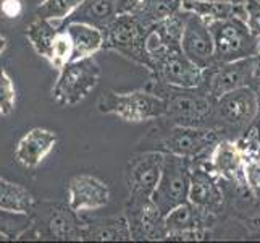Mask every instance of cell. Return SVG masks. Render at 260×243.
<instances>
[{
  "label": "cell",
  "instance_id": "cell-5",
  "mask_svg": "<svg viewBox=\"0 0 260 243\" xmlns=\"http://www.w3.org/2000/svg\"><path fill=\"white\" fill-rule=\"evenodd\" d=\"M101 79V68L94 57L71 60L58 70V76L52 88V96L60 105H76L95 89Z\"/></svg>",
  "mask_w": 260,
  "mask_h": 243
},
{
  "label": "cell",
  "instance_id": "cell-40",
  "mask_svg": "<svg viewBox=\"0 0 260 243\" xmlns=\"http://www.w3.org/2000/svg\"><path fill=\"white\" fill-rule=\"evenodd\" d=\"M233 2H244V0H233Z\"/></svg>",
  "mask_w": 260,
  "mask_h": 243
},
{
  "label": "cell",
  "instance_id": "cell-31",
  "mask_svg": "<svg viewBox=\"0 0 260 243\" xmlns=\"http://www.w3.org/2000/svg\"><path fill=\"white\" fill-rule=\"evenodd\" d=\"M16 91L12 78L0 67V115H10L15 109Z\"/></svg>",
  "mask_w": 260,
  "mask_h": 243
},
{
  "label": "cell",
  "instance_id": "cell-1",
  "mask_svg": "<svg viewBox=\"0 0 260 243\" xmlns=\"http://www.w3.org/2000/svg\"><path fill=\"white\" fill-rule=\"evenodd\" d=\"M155 83V89L152 91L165 97L167 112L164 119H168L170 125L213 128V97L201 88H175L160 79Z\"/></svg>",
  "mask_w": 260,
  "mask_h": 243
},
{
  "label": "cell",
  "instance_id": "cell-28",
  "mask_svg": "<svg viewBox=\"0 0 260 243\" xmlns=\"http://www.w3.org/2000/svg\"><path fill=\"white\" fill-rule=\"evenodd\" d=\"M84 0H42L36 8V16L46 18L53 23H61L75 13Z\"/></svg>",
  "mask_w": 260,
  "mask_h": 243
},
{
  "label": "cell",
  "instance_id": "cell-32",
  "mask_svg": "<svg viewBox=\"0 0 260 243\" xmlns=\"http://www.w3.org/2000/svg\"><path fill=\"white\" fill-rule=\"evenodd\" d=\"M244 21L254 36L260 38V0H244Z\"/></svg>",
  "mask_w": 260,
  "mask_h": 243
},
{
  "label": "cell",
  "instance_id": "cell-25",
  "mask_svg": "<svg viewBox=\"0 0 260 243\" xmlns=\"http://www.w3.org/2000/svg\"><path fill=\"white\" fill-rule=\"evenodd\" d=\"M58 31L60 30H58L57 23L38 16L28 26V30H26V38H28L32 49L38 52V56H41L44 59H49L53 41H55Z\"/></svg>",
  "mask_w": 260,
  "mask_h": 243
},
{
  "label": "cell",
  "instance_id": "cell-15",
  "mask_svg": "<svg viewBox=\"0 0 260 243\" xmlns=\"http://www.w3.org/2000/svg\"><path fill=\"white\" fill-rule=\"evenodd\" d=\"M110 203V188L94 175H78L70 180L68 206L75 212L95 211Z\"/></svg>",
  "mask_w": 260,
  "mask_h": 243
},
{
  "label": "cell",
  "instance_id": "cell-20",
  "mask_svg": "<svg viewBox=\"0 0 260 243\" xmlns=\"http://www.w3.org/2000/svg\"><path fill=\"white\" fill-rule=\"evenodd\" d=\"M83 240H99V241L133 240V233L126 214L118 215V218H107V219L84 224Z\"/></svg>",
  "mask_w": 260,
  "mask_h": 243
},
{
  "label": "cell",
  "instance_id": "cell-33",
  "mask_svg": "<svg viewBox=\"0 0 260 243\" xmlns=\"http://www.w3.org/2000/svg\"><path fill=\"white\" fill-rule=\"evenodd\" d=\"M244 180L249 190L260 198V157L244 164Z\"/></svg>",
  "mask_w": 260,
  "mask_h": 243
},
{
  "label": "cell",
  "instance_id": "cell-24",
  "mask_svg": "<svg viewBox=\"0 0 260 243\" xmlns=\"http://www.w3.org/2000/svg\"><path fill=\"white\" fill-rule=\"evenodd\" d=\"M36 200L23 185L0 177V208L16 212H32Z\"/></svg>",
  "mask_w": 260,
  "mask_h": 243
},
{
  "label": "cell",
  "instance_id": "cell-18",
  "mask_svg": "<svg viewBox=\"0 0 260 243\" xmlns=\"http://www.w3.org/2000/svg\"><path fill=\"white\" fill-rule=\"evenodd\" d=\"M244 164L246 160L241 154L236 143L221 140L218 141L210 154V169L220 178L231 183H244Z\"/></svg>",
  "mask_w": 260,
  "mask_h": 243
},
{
  "label": "cell",
  "instance_id": "cell-17",
  "mask_svg": "<svg viewBox=\"0 0 260 243\" xmlns=\"http://www.w3.org/2000/svg\"><path fill=\"white\" fill-rule=\"evenodd\" d=\"M57 145V134L46 128H32L18 141L15 157L26 169H36Z\"/></svg>",
  "mask_w": 260,
  "mask_h": 243
},
{
  "label": "cell",
  "instance_id": "cell-27",
  "mask_svg": "<svg viewBox=\"0 0 260 243\" xmlns=\"http://www.w3.org/2000/svg\"><path fill=\"white\" fill-rule=\"evenodd\" d=\"M32 226L31 212H16L0 208V237L5 240H20Z\"/></svg>",
  "mask_w": 260,
  "mask_h": 243
},
{
  "label": "cell",
  "instance_id": "cell-10",
  "mask_svg": "<svg viewBox=\"0 0 260 243\" xmlns=\"http://www.w3.org/2000/svg\"><path fill=\"white\" fill-rule=\"evenodd\" d=\"M218 141L217 130L209 127H184V125H172L170 130L157 140L160 145L158 151L189 159H196L213 149Z\"/></svg>",
  "mask_w": 260,
  "mask_h": 243
},
{
  "label": "cell",
  "instance_id": "cell-35",
  "mask_svg": "<svg viewBox=\"0 0 260 243\" xmlns=\"http://www.w3.org/2000/svg\"><path fill=\"white\" fill-rule=\"evenodd\" d=\"M2 13L7 18H20V15L23 13V4L21 0H4L2 2Z\"/></svg>",
  "mask_w": 260,
  "mask_h": 243
},
{
  "label": "cell",
  "instance_id": "cell-16",
  "mask_svg": "<svg viewBox=\"0 0 260 243\" xmlns=\"http://www.w3.org/2000/svg\"><path fill=\"white\" fill-rule=\"evenodd\" d=\"M126 218L129 221L133 240L167 238L165 215L152 200L139 204H128Z\"/></svg>",
  "mask_w": 260,
  "mask_h": 243
},
{
  "label": "cell",
  "instance_id": "cell-34",
  "mask_svg": "<svg viewBox=\"0 0 260 243\" xmlns=\"http://www.w3.org/2000/svg\"><path fill=\"white\" fill-rule=\"evenodd\" d=\"M207 232L204 230V227H194V229H186L179 232H170L167 233L168 240H184V241H199L204 240Z\"/></svg>",
  "mask_w": 260,
  "mask_h": 243
},
{
  "label": "cell",
  "instance_id": "cell-37",
  "mask_svg": "<svg viewBox=\"0 0 260 243\" xmlns=\"http://www.w3.org/2000/svg\"><path fill=\"white\" fill-rule=\"evenodd\" d=\"M141 0H118V13H128Z\"/></svg>",
  "mask_w": 260,
  "mask_h": 243
},
{
  "label": "cell",
  "instance_id": "cell-38",
  "mask_svg": "<svg viewBox=\"0 0 260 243\" xmlns=\"http://www.w3.org/2000/svg\"><path fill=\"white\" fill-rule=\"evenodd\" d=\"M5 49H7V39L4 38V36H0V56L5 52Z\"/></svg>",
  "mask_w": 260,
  "mask_h": 243
},
{
  "label": "cell",
  "instance_id": "cell-22",
  "mask_svg": "<svg viewBox=\"0 0 260 243\" xmlns=\"http://www.w3.org/2000/svg\"><path fill=\"white\" fill-rule=\"evenodd\" d=\"M183 8L199 15L205 21L225 20L230 16H241L244 20L243 2L233 0H183Z\"/></svg>",
  "mask_w": 260,
  "mask_h": 243
},
{
  "label": "cell",
  "instance_id": "cell-12",
  "mask_svg": "<svg viewBox=\"0 0 260 243\" xmlns=\"http://www.w3.org/2000/svg\"><path fill=\"white\" fill-rule=\"evenodd\" d=\"M154 73L162 83L175 88H201L204 81V70L184 56L179 44L170 47L157 62Z\"/></svg>",
  "mask_w": 260,
  "mask_h": 243
},
{
  "label": "cell",
  "instance_id": "cell-14",
  "mask_svg": "<svg viewBox=\"0 0 260 243\" xmlns=\"http://www.w3.org/2000/svg\"><path fill=\"white\" fill-rule=\"evenodd\" d=\"M218 175L210 167L191 169V186L187 201L192 203L204 215L212 218L223 206V192L218 185Z\"/></svg>",
  "mask_w": 260,
  "mask_h": 243
},
{
  "label": "cell",
  "instance_id": "cell-36",
  "mask_svg": "<svg viewBox=\"0 0 260 243\" xmlns=\"http://www.w3.org/2000/svg\"><path fill=\"white\" fill-rule=\"evenodd\" d=\"M260 83V47L252 57V85Z\"/></svg>",
  "mask_w": 260,
  "mask_h": 243
},
{
  "label": "cell",
  "instance_id": "cell-7",
  "mask_svg": "<svg viewBox=\"0 0 260 243\" xmlns=\"http://www.w3.org/2000/svg\"><path fill=\"white\" fill-rule=\"evenodd\" d=\"M146 33L147 30L131 12L118 13L104 30V49L118 52L152 71L154 65H152V60L144 47Z\"/></svg>",
  "mask_w": 260,
  "mask_h": 243
},
{
  "label": "cell",
  "instance_id": "cell-19",
  "mask_svg": "<svg viewBox=\"0 0 260 243\" xmlns=\"http://www.w3.org/2000/svg\"><path fill=\"white\" fill-rule=\"evenodd\" d=\"M63 30L73 42V60L92 57L104 49V30L97 26L81 21H68Z\"/></svg>",
  "mask_w": 260,
  "mask_h": 243
},
{
  "label": "cell",
  "instance_id": "cell-9",
  "mask_svg": "<svg viewBox=\"0 0 260 243\" xmlns=\"http://www.w3.org/2000/svg\"><path fill=\"white\" fill-rule=\"evenodd\" d=\"M165 160L164 151H146L134 156L126 170L129 204H139L152 200L162 175Z\"/></svg>",
  "mask_w": 260,
  "mask_h": 243
},
{
  "label": "cell",
  "instance_id": "cell-29",
  "mask_svg": "<svg viewBox=\"0 0 260 243\" xmlns=\"http://www.w3.org/2000/svg\"><path fill=\"white\" fill-rule=\"evenodd\" d=\"M55 70H61L68 62L73 60V42L65 30H60L53 41L50 57L47 59Z\"/></svg>",
  "mask_w": 260,
  "mask_h": 243
},
{
  "label": "cell",
  "instance_id": "cell-13",
  "mask_svg": "<svg viewBox=\"0 0 260 243\" xmlns=\"http://www.w3.org/2000/svg\"><path fill=\"white\" fill-rule=\"evenodd\" d=\"M179 46H181L184 56L202 70H207L213 65V36L209 28V23L199 15L187 12Z\"/></svg>",
  "mask_w": 260,
  "mask_h": 243
},
{
  "label": "cell",
  "instance_id": "cell-39",
  "mask_svg": "<svg viewBox=\"0 0 260 243\" xmlns=\"http://www.w3.org/2000/svg\"><path fill=\"white\" fill-rule=\"evenodd\" d=\"M252 86V85H250ZM254 89H255V93H257V97H258V105H260V83H254V86H252Z\"/></svg>",
  "mask_w": 260,
  "mask_h": 243
},
{
  "label": "cell",
  "instance_id": "cell-11",
  "mask_svg": "<svg viewBox=\"0 0 260 243\" xmlns=\"http://www.w3.org/2000/svg\"><path fill=\"white\" fill-rule=\"evenodd\" d=\"M252 83V57L228 64H215L204 70L201 89L210 97L217 99L233 89L249 86Z\"/></svg>",
  "mask_w": 260,
  "mask_h": 243
},
{
  "label": "cell",
  "instance_id": "cell-26",
  "mask_svg": "<svg viewBox=\"0 0 260 243\" xmlns=\"http://www.w3.org/2000/svg\"><path fill=\"white\" fill-rule=\"evenodd\" d=\"M207 219H209L207 215H204L192 203L184 201L165 214L167 233L194 229V227H204Z\"/></svg>",
  "mask_w": 260,
  "mask_h": 243
},
{
  "label": "cell",
  "instance_id": "cell-21",
  "mask_svg": "<svg viewBox=\"0 0 260 243\" xmlns=\"http://www.w3.org/2000/svg\"><path fill=\"white\" fill-rule=\"evenodd\" d=\"M118 15V0H84L67 21H81L105 30Z\"/></svg>",
  "mask_w": 260,
  "mask_h": 243
},
{
  "label": "cell",
  "instance_id": "cell-3",
  "mask_svg": "<svg viewBox=\"0 0 260 243\" xmlns=\"http://www.w3.org/2000/svg\"><path fill=\"white\" fill-rule=\"evenodd\" d=\"M99 111L112 114L118 119L131 123L164 119L167 112V101L155 91L141 89L133 93L109 91L99 99Z\"/></svg>",
  "mask_w": 260,
  "mask_h": 243
},
{
  "label": "cell",
  "instance_id": "cell-30",
  "mask_svg": "<svg viewBox=\"0 0 260 243\" xmlns=\"http://www.w3.org/2000/svg\"><path fill=\"white\" fill-rule=\"evenodd\" d=\"M236 145L243 154L244 160H254L260 157V127L257 125H250L247 127L243 134L236 141Z\"/></svg>",
  "mask_w": 260,
  "mask_h": 243
},
{
  "label": "cell",
  "instance_id": "cell-2",
  "mask_svg": "<svg viewBox=\"0 0 260 243\" xmlns=\"http://www.w3.org/2000/svg\"><path fill=\"white\" fill-rule=\"evenodd\" d=\"M213 36V65L254 57L260 47V38L254 36L241 16L207 21Z\"/></svg>",
  "mask_w": 260,
  "mask_h": 243
},
{
  "label": "cell",
  "instance_id": "cell-6",
  "mask_svg": "<svg viewBox=\"0 0 260 243\" xmlns=\"http://www.w3.org/2000/svg\"><path fill=\"white\" fill-rule=\"evenodd\" d=\"M260 112L258 97L252 86H243L215 99L213 128L244 131Z\"/></svg>",
  "mask_w": 260,
  "mask_h": 243
},
{
  "label": "cell",
  "instance_id": "cell-8",
  "mask_svg": "<svg viewBox=\"0 0 260 243\" xmlns=\"http://www.w3.org/2000/svg\"><path fill=\"white\" fill-rule=\"evenodd\" d=\"M191 159L165 152L164 169L152 201L164 212H170L178 204L187 201L191 186Z\"/></svg>",
  "mask_w": 260,
  "mask_h": 243
},
{
  "label": "cell",
  "instance_id": "cell-23",
  "mask_svg": "<svg viewBox=\"0 0 260 243\" xmlns=\"http://www.w3.org/2000/svg\"><path fill=\"white\" fill-rule=\"evenodd\" d=\"M183 8V0H141L131 13L146 30Z\"/></svg>",
  "mask_w": 260,
  "mask_h": 243
},
{
  "label": "cell",
  "instance_id": "cell-4",
  "mask_svg": "<svg viewBox=\"0 0 260 243\" xmlns=\"http://www.w3.org/2000/svg\"><path fill=\"white\" fill-rule=\"evenodd\" d=\"M39 209H32V226L21 238H53V240H83V226L70 206L58 203L38 204Z\"/></svg>",
  "mask_w": 260,
  "mask_h": 243
}]
</instances>
